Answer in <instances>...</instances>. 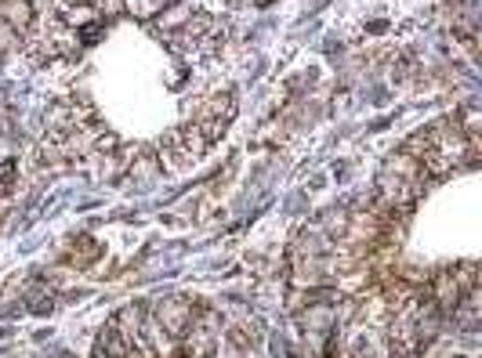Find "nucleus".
<instances>
[{"instance_id":"nucleus-3","label":"nucleus","mask_w":482,"mask_h":358,"mask_svg":"<svg viewBox=\"0 0 482 358\" xmlns=\"http://www.w3.org/2000/svg\"><path fill=\"white\" fill-rule=\"evenodd\" d=\"M0 19H4L19 36H26L36 22V8L29 0H0Z\"/></svg>"},{"instance_id":"nucleus-8","label":"nucleus","mask_w":482,"mask_h":358,"mask_svg":"<svg viewBox=\"0 0 482 358\" xmlns=\"http://www.w3.org/2000/svg\"><path fill=\"white\" fill-rule=\"evenodd\" d=\"M164 8H167V0H124V11H131L142 22H152Z\"/></svg>"},{"instance_id":"nucleus-12","label":"nucleus","mask_w":482,"mask_h":358,"mask_svg":"<svg viewBox=\"0 0 482 358\" xmlns=\"http://www.w3.org/2000/svg\"><path fill=\"white\" fill-rule=\"evenodd\" d=\"M98 11L113 19V15H120V11H124V0H98Z\"/></svg>"},{"instance_id":"nucleus-11","label":"nucleus","mask_w":482,"mask_h":358,"mask_svg":"<svg viewBox=\"0 0 482 358\" xmlns=\"http://www.w3.org/2000/svg\"><path fill=\"white\" fill-rule=\"evenodd\" d=\"M15 178H19L15 164H12V159H4V164H0V195H8L15 188Z\"/></svg>"},{"instance_id":"nucleus-7","label":"nucleus","mask_w":482,"mask_h":358,"mask_svg":"<svg viewBox=\"0 0 482 358\" xmlns=\"http://www.w3.org/2000/svg\"><path fill=\"white\" fill-rule=\"evenodd\" d=\"M189 19H192V8H185V4H167L164 11L156 15V26L164 29V33H178Z\"/></svg>"},{"instance_id":"nucleus-9","label":"nucleus","mask_w":482,"mask_h":358,"mask_svg":"<svg viewBox=\"0 0 482 358\" xmlns=\"http://www.w3.org/2000/svg\"><path fill=\"white\" fill-rule=\"evenodd\" d=\"M51 304H55V290H51V286H48V290H44V286H33V290H29V308H33L36 315L51 311Z\"/></svg>"},{"instance_id":"nucleus-5","label":"nucleus","mask_w":482,"mask_h":358,"mask_svg":"<svg viewBox=\"0 0 482 358\" xmlns=\"http://www.w3.org/2000/svg\"><path fill=\"white\" fill-rule=\"evenodd\" d=\"M236 116V98L232 95H207L204 102L196 105V119H229Z\"/></svg>"},{"instance_id":"nucleus-10","label":"nucleus","mask_w":482,"mask_h":358,"mask_svg":"<svg viewBox=\"0 0 482 358\" xmlns=\"http://www.w3.org/2000/svg\"><path fill=\"white\" fill-rule=\"evenodd\" d=\"M22 44V36L4 22V19H0V58H4V55H12L15 48Z\"/></svg>"},{"instance_id":"nucleus-2","label":"nucleus","mask_w":482,"mask_h":358,"mask_svg":"<svg viewBox=\"0 0 482 358\" xmlns=\"http://www.w3.org/2000/svg\"><path fill=\"white\" fill-rule=\"evenodd\" d=\"M192 315H196V308L185 297H171V301L159 304L156 323H159V330H164L167 337H185V330L192 326Z\"/></svg>"},{"instance_id":"nucleus-4","label":"nucleus","mask_w":482,"mask_h":358,"mask_svg":"<svg viewBox=\"0 0 482 358\" xmlns=\"http://www.w3.org/2000/svg\"><path fill=\"white\" fill-rule=\"evenodd\" d=\"M98 254H102V247L95 243L91 235H73L69 243L62 247V257H66L73 268H88V264H91Z\"/></svg>"},{"instance_id":"nucleus-1","label":"nucleus","mask_w":482,"mask_h":358,"mask_svg":"<svg viewBox=\"0 0 482 358\" xmlns=\"http://www.w3.org/2000/svg\"><path fill=\"white\" fill-rule=\"evenodd\" d=\"M159 149H164V152H159V167H171V171H178V167L196 164V159L204 156L207 141H204V134L196 131V124H189V127L171 131Z\"/></svg>"},{"instance_id":"nucleus-6","label":"nucleus","mask_w":482,"mask_h":358,"mask_svg":"<svg viewBox=\"0 0 482 358\" xmlns=\"http://www.w3.org/2000/svg\"><path fill=\"white\" fill-rule=\"evenodd\" d=\"M58 22L80 33L84 26L98 22V8H88V4H73V0H66V4H58Z\"/></svg>"}]
</instances>
